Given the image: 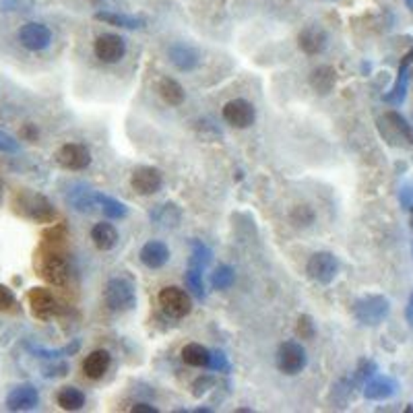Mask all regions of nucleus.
Returning a JSON list of instances; mask_svg holds the SVG:
<instances>
[{
    "label": "nucleus",
    "instance_id": "49530a36",
    "mask_svg": "<svg viewBox=\"0 0 413 413\" xmlns=\"http://www.w3.org/2000/svg\"><path fill=\"white\" fill-rule=\"evenodd\" d=\"M2 194H4V190H2V184H0V203H2Z\"/></svg>",
    "mask_w": 413,
    "mask_h": 413
},
{
    "label": "nucleus",
    "instance_id": "2f4dec72",
    "mask_svg": "<svg viewBox=\"0 0 413 413\" xmlns=\"http://www.w3.org/2000/svg\"><path fill=\"white\" fill-rule=\"evenodd\" d=\"M290 217H292L294 226H297V228H308L314 221V211L308 205H295Z\"/></svg>",
    "mask_w": 413,
    "mask_h": 413
},
{
    "label": "nucleus",
    "instance_id": "473e14b6",
    "mask_svg": "<svg viewBox=\"0 0 413 413\" xmlns=\"http://www.w3.org/2000/svg\"><path fill=\"white\" fill-rule=\"evenodd\" d=\"M186 286H188V290H190L194 295H198V297H203V295H205L201 269H194V267H190V269H188V273H186Z\"/></svg>",
    "mask_w": 413,
    "mask_h": 413
},
{
    "label": "nucleus",
    "instance_id": "72a5a7b5",
    "mask_svg": "<svg viewBox=\"0 0 413 413\" xmlns=\"http://www.w3.org/2000/svg\"><path fill=\"white\" fill-rule=\"evenodd\" d=\"M79 341H75L72 345H66V348H62V350H56V352H48V350H40V348H29L31 352L36 355H40V357H60V355H72L77 350H79Z\"/></svg>",
    "mask_w": 413,
    "mask_h": 413
},
{
    "label": "nucleus",
    "instance_id": "f3484780",
    "mask_svg": "<svg viewBox=\"0 0 413 413\" xmlns=\"http://www.w3.org/2000/svg\"><path fill=\"white\" fill-rule=\"evenodd\" d=\"M397 393V382L391 376H372L364 384V397L370 401H384Z\"/></svg>",
    "mask_w": 413,
    "mask_h": 413
},
{
    "label": "nucleus",
    "instance_id": "a18cd8bd",
    "mask_svg": "<svg viewBox=\"0 0 413 413\" xmlns=\"http://www.w3.org/2000/svg\"><path fill=\"white\" fill-rule=\"evenodd\" d=\"M405 2H407V6L413 10V0H405Z\"/></svg>",
    "mask_w": 413,
    "mask_h": 413
},
{
    "label": "nucleus",
    "instance_id": "0eeeda50",
    "mask_svg": "<svg viewBox=\"0 0 413 413\" xmlns=\"http://www.w3.org/2000/svg\"><path fill=\"white\" fill-rule=\"evenodd\" d=\"M159 306H162V310L168 316H172V318H184L192 310V299H190V295L186 294L182 288L170 286V288H164L159 292Z\"/></svg>",
    "mask_w": 413,
    "mask_h": 413
},
{
    "label": "nucleus",
    "instance_id": "58836bf2",
    "mask_svg": "<svg viewBox=\"0 0 413 413\" xmlns=\"http://www.w3.org/2000/svg\"><path fill=\"white\" fill-rule=\"evenodd\" d=\"M17 147H19L17 141L0 130V151H17Z\"/></svg>",
    "mask_w": 413,
    "mask_h": 413
},
{
    "label": "nucleus",
    "instance_id": "a878e982",
    "mask_svg": "<svg viewBox=\"0 0 413 413\" xmlns=\"http://www.w3.org/2000/svg\"><path fill=\"white\" fill-rule=\"evenodd\" d=\"M56 403L64 412H79L85 405V395H83V391H79L75 387H64L56 395Z\"/></svg>",
    "mask_w": 413,
    "mask_h": 413
},
{
    "label": "nucleus",
    "instance_id": "c9c22d12",
    "mask_svg": "<svg viewBox=\"0 0 413 413\" xmlns=\"http://www.w3.org/2000/svg\"><path fill=\"white\" fill-rule=\"evenodd\" d=\"M374 372H376V364H374L372 359H361L359 366H357V370H355V378L366 382L368 378L374 376Z\"/></svg>",
    "mask_w": 413,
    "mask_h": 413
},
{
    "label": "nucleus",
    "instance_id": "dca6fc26",
    "mask_svg": "<svg viewBox=\"0 0 413 413\" xmlns=\"http://www.w3.org/2000/svg\"><path fill=\"white\" fill-rule=\"evenodd\" d=\"M38 405H40V393L31 384H19L6 397L8 412H31Z\"/></svg>",
    "mask_w": 413,
    "mask_h": 413
},
{
    "label": "nucleus",
    "instance_id": "ddd939ff",
    "mask_svg": "<svg viewBox=\"0 0 413 413\" xmlns=\"http://www.w3.org/2000/svg\"><path fill=\"white\" fill-rule=\"evenodd\" d=\"M221 116L224 120L234 126V128H248L254 124V118H256V110L250 102L237 98V100H232L224 106L221 110Z\"/></svg>",
    "mask_w": 413,
    "mask_h": 413
},
{
    "label": "nucleus",
    "instance_id": "39448f33",
    "mask_svg": "<svg viewBox=\"0 0 413 413\" xmlns=\"http://www.w3.org/2000/svg\"><path fill=\"white\" fill-rule=\"evenodd\" d=\"M306 273L312 281L320 283V286H329L335 281L337 273H339V263L335 258V254L331 252H314L310 258H308V265H306Z\"/></svg>",
    "mask_w": 413,
    "mask_h": 413
},
{
    "label": "nucleus",
    "instance_id": "f03ea898",
    "mask_svg": "<svg viewBox=\"0 0 413 413\" xmlns=\"http://www.w3.org/2000/svg\"><path fill=\"white\" fill-rule=\"evenodd\" d=\"M355 320L366 327H378L391 312V304L384 295H364L352 308Z\"/></svg>",
    "mask_w": 413,
    "mask_h": 413
},
{
    "label": "nucleus",
    "instance_id": "393cba45",
    "mask_svg": "<svg viewBox=\"0 0 413 413\" xmlns=\"http://www.w3.org/2000/svg\"><path fill=\"white\" fill-rule=\"evenodd\" d=\"M182 359L192 368H209L211 352L203 348L201 343H188L182 348Z\"/></svg>",
    "mask_w": 413,
    "mask_h": 413
},
{
    "label": "nucleus",
    "instance_id": "bb28decb",
    "mask_svg": "<svg viewBox=\"0 0 413 413\" xmlns=\"http://www.w3.org/2000/svg\"><path fill=\"white\" fill-rule=\"evenodd\" d=\"M98 192H91L89 188L85 190H72L70 192V196H68V201H70V205L77 209V211H87V213H91L93 211V207L98 205V196H95Z\"/></svg>",
    "mask_w": 413,
    "mask_h": 413
},
{
    "label": "nucleus",
    "instance_id": "4be33fe9",
    "mask_svg": "<svg viewBox=\"0 0 413 413\" xmlns=\"http://www.w3.org/2000/svg\"><path fill=\"white\" fill-rule=\"evenodd\" d=\"M95 19L104 21L108 25H114V27H124V29H141V27H145V19L132 17V15H122V13L100 10V13H95Z\"/></svg>",
    "mask_w": 413,
    "mask_h": 413
},
{
    "label": "nucleus",
    "instance_id": "4468645a",
    "mask_svg": "<svg viewBox=\"0 0 413 413\" xmlns=\"http://www.w3.org/2000/svg\"><path fill=\"white\" fill-rule=\"evenodd\" d=\"M27 299H29V308H31L33 316L40 320H48L59 314V299L46 288H33L27 295Z\"/></svg>",
    "mask_w": 413,
    "mask_h": 413
},
{
    "label": "nucleus",
    "instance_id": "aec40b11",
    "mask_svg": "<svg viewBox=\"0 0 413 413\" xmlns=\"http://www.w3.org/2000/svg\"><path fill=\"white\" fill-rule=\"evenodd\" d=\"M141 263L147 269H162L168 260H170V248L164 242L151 240L141 248Z\"/></svg>",
    "mask_w": 413,
    "mask_h": 413
},
{
    "label": "nucleus",
    "instance_id": "423d86ee",
    "mask_svg": "<svg viewBox=\"0 0 413 413\" xmlns=\"http://www.w3.org/2000/svg\"><path fill=\"white\" fill-rule=\"evenodd\" d=\"M380 130L391 145L413 147V128L399 112H387L380 118Z\"/></svg>",
    "mask_w": 413,
    "mask_h": 413
},
{
    "label": "nucleus",
    "instance_id": "f8f14e48",
    "mask_svg": "<svg viewBox=\"0 0 413 413\" xmlns=\"http://www.w3.org/2000/svg\"><path fill=\"white\" fill-rule=\"evenodd\" d=\"M130 186L137 194L141 196H151L155 192L162 190L164 186V176L157 168H149V166H143V168H137L132 172L130 178Z\"/></svg>",
    "mask_w": 413,
    "mask_h": 413
},
{
    "label": "nucleus",
    "instance_id": "ea45409f",
    "mask_svg": "<svg viewBox=\"0 0 413 413\" xmlns=\"http://www.w3.org/2000/svg\"><path fill=\"white\" fill-rule=\"evenodd\" d=\"M211 384H213L211 378H207V376H205V378H198V380L194 382V389H196V391H194V397H201L203 393H207V391H209L207 387H211Z\"/></svg>",
    "mask_w": 413,
    "mask_h": 413
},
{
    "label": "nucleus",
    "instance_id": "c85d7f7f",
    "mask_svg": "<svg viewBox=\"0 0 413 413\" xmlns=\"http://www.w3.org/2000/svg\"><path fill=\"white\" fill-rule=\"evenodd\" d=\"M407 68H410V66H399V77H397V83H395L393 91L384 95V102L399 106V104L405 100V93H407Z\"/></svg>",
    "mask_w": 413,
    "mask_h": 413
},
{
    "label": "nucleus",
    "instance_id": "b1692460",
    "mask_svg": "<svg viewBox=\"0 0 413 413\" xmlns=\"http://www.w3.org/2000/svg\"><path fill=\"white\" fill-rule=\"evenodd\" d=\"M157 91L162 95V100L168 104V106H182L184 104V87L178 83L176 79L172 77H164L157 85Z\"/></svg>",
    "mask_w": 413,
    "mask_h": 413
},
{
    "label": "nucleus",
    "instance_id": "f704fd0d",
    "mask_svg": "<svg viewBox=\"0 0 413 413\" xmlns=\"http://www.w3.org/2000/svg\"><path fill=\"white\" fill-rule=\"evenodd\" d=\"M295 331H297V335L302 339H312L314 337V322H312V318L308 314H302L297 318V329Z\"/></svg>",
    "mask_w": 413,
    "mask_h": 413
},
{
    "label": "nucleus",
    "instance_id": "c756f323",
    "mask_svg": "<svg viewBox=\"0 0 413 413\" xmlns=\"http://www.w3.org/2000/svg\"><path fill=\"white\" fill-rule=\"evenodd\" d=\"M211 263V250L205 246V244H201V242H194L192 244V256H190V267H194V269H205L207 265Z\"/></svg>",
    "mask_w": 413,
    "mask_h": 413
},
{
    "label": "nucleus",
    "instance_id": "9b49d317",
    "mask_svg": "<svg viewBox=\"0 0 413 413\" xmlns=\"http://www.w3.org/2000/svg\"><path fill=\"white\" fill-rule=\"evenodd\" d=\"M19 42L31 52H42L52 44V31L44 23H25L19 29Z\"/></svg>",
    "mask_w": 413,
    "mask_h": 413
},
{
    "label": "nucleus",
    "instance_id": "37998d69",
    "mask_svg": "<svg viewBox=\"0 0 413 413\" xmlns=\"http://www.w3.org/2000/svg\"><path fill=\"white\" fill-rule=\"evenodd\" d=\"M405 318H407V322L413 327V292L410 295V302H407V308H405Z\"/></svg>",
    "mask_w": 413,
    "mask_h": 413
},
{
    "label": "nucleus",
    "instance_id": "a211bd4d",
    "mask_svg": "<svg viewBox=\"0 0 413 413\" xmlns=\"http://www.w3.org/2000/svg\"><path fill=\"white\" fill-rule=\"evenodd\" d=\"M168 56H170V62L176 66L178 70H182V72L194 70V68L198 66V62H201L198 52H196L192 46L184 44V42H176L174 46H170Z\"/></svg>",
    "mask_w": 413,
    "mask_h": 413
},
{
    "label": "nucleus",
    "instance_id": "f257e3e1",
    "mask_svg": "<svg viewBox=\"0 0 413 413\" xmlns=\"http://www.w3.org/2000/svg\"><path fill=\"white\" fill-rule=\"evenodd\" d=\"M13 211L19 217L36 221V224H52L56 219V209L52 207V203L44 194L33 192L29 188H21L15 192Z\"/></svg>",
    "mask_w": 413,
    "mask_h": 413
},
{
    "label": "nucleus",
    "instance_id": "4c0bfd02",
    "mask_svg": "<svg viewBox=\"0 0 413 413\" xmlns=\"http://www.w3.org/2000/svg\"><path fill=\"white\" fill-rule=\"evenodd\" d=\"M209 368H213V370H219V372H226V370H230V364H228L226 355L221 354V352H211V361H209Z\"/></svg>",
    "mask_w": 413,
    "mask_h": 413
},
{
    "label": "nucleus",
    "instance_id": "1a4fd4ad",
    "mask_svg": "<svg viewBox=\"0 0 413 413\" xmlns=\"http://www.w3.org/2000/svg\"><path fill=\"white\" fill-rule=\"evenodd\" d=\"M277 368L283 374H299L306 368V350L295 343V341H286L277 350Z\"/></svg>",
    "mask_w": 413,
    "mask_h": 413
},
{
    "label": "nucleus",
    "instance_id": "e433bc0d",
    "mask_svg": "<svg viewBox=\"0 0 413 413\" xmlns=\"http://www.w3.org/2000/svg\"><path fill=\"white\" fill-rule=\"evenodd\" d=\"M15 304H17L15 294L6 286H0V312H10Z\"/></svg>",
    "mask_w": 413,
    "mask_h": 413
},
{
    "label": "nucleus",
    "instance_id": "de8ad7c7",
    "mask_svg": "<svg viewBox=\"0 0 413 413\" xmlns=\"http://www.w3.org/2000/svg\"><path fill=\"white\" fill-rule=\"evenodd\" d=\"M410 224H412V230H413V209H412V215H410Z\"/></svg>",
    "mask_w": 413,
    "mask_h": 413
},
{
    "label": "nucleus",
    "instance_id": "a19ab883",
    "mask_svg": "<svg viewBox=\"0 0 413 413\" xmlns=\"http://www.w3.org/2000/svg\"><path fill=\"white\" fill-rule=\"evenodd\" d=\"M21 134H23L27 141H38V128H36L33 124H25L23 130H21Z\"/></svg>",
    "mask_w": 413,
    "mask_h": 413
},
{
    "label": "nucleus",
    "instance_id": "c03bdc74",
    "mask_svg": "<svg viewBox=\"0 0 413 413\" xmlns=\"http://www.w3.org/2000/svg\"><path fill=\"white\" fill-rule=\"evenodd\" d=\"M413 62V46H412V50L403 56V60H401V66H410Z\"/></svg>",
    "mask_w": 413,
    "mask_h": 413
},
{
    "label": "nucleus",
    "instance_id": "20e7f679",
    "mask_svg": "<svg viewBox=\"0 0 413 413\" xmlns=\"http://www.w3.org/2000/svg\"><path fill=\"white\" fill-rule=\"evenodd\" d=\"M38 269H40V275L52 286H64L68 279V260L56 248H50L40 254Z\"/></svg>",
    "mask_w": 413,
    "mask_h": 413
},
{
    "label": "nucleus",
    "instance_id": "412c9836",
    "mask_svg": "<svg viewBox=\"0 0 413 413\" xmlns=\"http://www.w3.org/2000/svg\"><path fill=\"white\" fill-rule=\"evenodd\" d=\"M337 85V72L333 66H318L310 72V87L318 93V95H327L335 89Z\"/></svg>",
    "mask_w": 413,
    "mask_h": 413
},
{
    "label": "nucleus",
    "instance_id": "7c9ffc66",
    "mask_svg": "<svg viewBox=\"0 0 413 413\" xmlns=\"http://www.w3.org/2000/svg\"><path fill=\"white\" fill-rule=\"evenodd\" d=\"M234 279H236V275H234L232 267L224 265V267H219V269L213 273V288H215V290H228V288H232Z\"/></svg>",
    "mask_w": 413,
    "mask_h": 413
},
{
    "label": "nucleus",
    "instance_id": "cd10ccee",
    "mask_svg": "<svg viewBox=\"0 0 413 413\" xmlns=\"http://www.w3.org/2000/svg\"><path fill=\"white\" fill-rule=\"evenodd\" d=\"M95 196H98V205L102 207V211H104L106 217H110V219H122V217H126L128 209H126L124 203H120V201L112 198V196L100 194V192Z\"/></svg>",
    "mask_w": 413,
    "mask_h": 413
},
{
    "label": "nucleus",
    "instance_id": "6e6552de",
    "mask_svg": "<svg viewBox=\"0 0 413 413\" xmlns=\"http://www.w3.org/2000/svg\"><path fill=\"white\" fill-rule=\"evenodd\" d=\"M56 164L64 170L70 172H81L89 168L91 164V153L85 145L81 143H66L56 151Z\"/></svg>",
    "mask_w": 413,
    "mask_h": 413
},
{
    "label": "nucleus",
    "instance_id": "5701e85b",
    "mask_svg": "<svg viewBox=\"0 0 413 413\" xmlns=\"http://www.w3.org/2000/svg\"><path fill=\"white\" fill-rule=\"evenodd\" d=\"M91 240H93V244L100 248V250H112L116 244H118V232H116V228L112 226V224H108V221H104V224H98V226H93V230H91Z\"/></svg>",
    "mask_w": 413,
    "mask_h": 413
},
{
    "label": "nucleus",
    "instance_id": "9d476101",
    "mask_svg": "<svg viewBox=\"0 0 413 413\" xmlns=\"http://www.w3.org/2000/svg\"><path fill=\"white\" fill-rule=\"evenodd\" d=\"M93 52H95L100 62L116 64L126 54V42H124V38H120L116 33H102L93 44Z\"/></svg>",
    "mask_w": 413,
    "mask_h": 413
},
{
    "label": "nucleus",
    "instance_id": "6ab92c4d",
    "mask_svg": "<svg viewBox=\"0 0 413 413\" xmlns=\"http://www.w3.org/2000/svg\"><path fill=\"white\" fill-rule=\"evenodd\" d=\"M112 366V355L106 350H95L83 359V374L89 380H100L106 376V372Z\"/></svg>",
    "mask_w": 413,
    "mask_h": 413
},
{
    "label": "nucleus",
    "instance_id": "7ed1b4c3",
    "mask_svg": "<svg viewBox=\"0 0 413 413\" xmlns=\"http://www.w3.org/2000/svg\"><path fill=\"white\" fill-rule=\"evenodd\" d=\"M104 302L112 312H128L137 304V292L134 286L124 279V277H114L108 281L104 290Z\"/></svg>",
    "mask_w": 413,
    "mask_h": 413
},
{
    "label": "nucleus",
    "instance_id": "79ce46f5",
    "mask_svg": "<svg viewBox=\"0 0 413 413\" xmlns=\"http://www.w3.org/2000/svg\"><path fill=\"white\" fill-rule=\"evenodd\" d=\"M132 413H157V407H153V405H147V403H137L132 410Z\"/></svg>",
    "mask_w": 413,
    "mask_h": 413
},
{
    "label": "nucleus",
    "instance_id": "2eb2a0df",
    "mask_svg": "<svg viewBox=\"0 0 413 413\" xmlns=\"http://www.w3.org/2000/svg\"><path fill=\"white\" fill-rule=\"evenodd\" d=\"M329 33L320 25H306L297 36V46L308 56H318L327 50Z\"/></svg>",
    "mask_w": 413,
    "mask_h": 413
}]
</instances>
